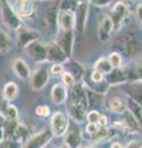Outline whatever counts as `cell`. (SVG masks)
<instances>
[{
	"mask_svg": "<svg viewBox=\"0 0 142 148\" xmlns=\"http://www.w3.org/2000/svg\"><path fill=\"white\" fill-rule=\"evenodd\" d=\"M71 117L64 111H56L52 114L51 121H49V130H51L53 137H64L69 128Z\"/></svg>",
	"mask_w": 142,
	"mask_h": 148,
	"instance_id": "obj_1",
	"label": "cell"
},
{
	"mask_svg": "<svg viewBox=\"0 0 142 148\" xmlns=\"http://www.w3.org/2000/svg\"><path fill=\"white\" fill-rule=\"evenodd\" d=\"M49 75L51 73H49V67L47 66V63L36 64L35 69L31 72L29 84L34 90H42L48 84Z\"/></svg>",
	"mask_w": 142,
	"mask_h": 148,
	"instance_id": "obj_2",
	"label": "cell"
},
{
	"mask_svg": "<svg viewBox=\"0 0 142 148\" xmlns=\"http://www.w3.org/2000/svg\"><path fill=\"white\" fill-rule=\"evenodd\" d=\"M0 17H1L3 24L5 25L9 30L16 31L22 25V20L16 15L14 11L12 5L9 4L8 0H0Z\"/></svg>",
	"mask_w": 142,
	"mask_h": 148,
	"instance_id": "obj_3",
	"label": "cell"
},
{
	"mask_svg": "<svg viewBox=\"0 0 142 148\" xmlns=\"http://www.w3.org/2000/svg\"><path fill=\"white\" fill-rule=\"evenodd\" d=\"M12 9L21 20H31L36 16L37 6L35 0H15Z\"/></svg>",
	"mask_w": 142,
	"mask_h": 148,
	"instance_id": "obj_4",
	"label": "cell"
},
{
	"mask_svg": "<svg viewBox=\"0 0 142 148\" xmlns=\"http://www.w3.org/2000/svg\"><path fill=\"white\" fill-rule=\"evenodd\" d=\"M52 138L53 135L51 130H41L30 136V138L21 146V148H45L52 141Z\"/></svg>",
	"mask_w": 142,
	"mask_h": 148,
	"instance_id": "obj_5",
	"label": "cell"
},
{
	"mask_svg": "<svg viewBox=\"0 0 142 148\" xmlns=\"http://www.w3.org/2000/svg\"><path fill=\"white\" fill-rule=\"evenodd\" d=\"M59 5L53 4V5L46 8L45 10V22L47 31L53 36H57L59 32Z\"/></svg>",
	"mask_w": 142,
	"mask_h": 148,
	"instance_id": "obj_6",
	"label": "cell"
},
{
	"mask_svg": "<svg viewBox=\"0 0 142 148\" xmlns=\"http://www.w3.org/2000/svg\"><path fill=\"white\" fill-rule=\"evenodd\" d=\"M110 18L114 24V30L117 31L121 29L122 24L125 22L126 17L129 16V8L123 1H117L110 10Z\"/></svg>",
	"mask_w": 142,
	"mask_h": 148,
	"instance_id": "obj_7",
	"label": "cell"
},
{
	"mask_svg": "<svg viewBox=\"0 0 142 148\" xmlns=\"http://www.w3.org/2000/svg\"><path fill=\"white\" fill-rule=\"evenodd\" d=\"M67 112L68 116L71 117L72 121L77 123H82L86 120V115H88V106L78 103V101L67 100Z\"/></svg>",
	"mask_w": 142,
	"mask_h": 148,
	"instance_id": "obj_8",
	"label": "cell"
},
{
	"mask_svg": "<svg viewBox=\"0 0 142 148\" xmlns=\"http://www.w3.org/2000/svg\"><path fill=\"white\" fill-rule=\"evenodd\" d=\"M26 53L29 54L30 58H32L34 61L40 64V63H47V46L43 45L40 41H35V42L30 43L25 48Z\"/></svg>",
	"mask_w": 142,
	"mask_h": 148,
	"instance_id": "obj_9",
	"label": "cell"
},
{
	"mask_svg": "<svg viewBox=\"0 0 142 148\" xmlns=\"http://www.w3.org/2000/svg\"><path fill=\"white\" fill-rule=\"evenodd\" d=\"M82 141H83V135H82V130L79 123H77L71 120L69 128L64 136V142L69 148H80Z\"/></svg>",
	"mask_w": 142,
	"mask_h": 148,
	"instance_id": "obj_10",
	"label": "cell"
},
{
	"mask_svg": "<svg viewBox=\"0 0 142 148\" xmlns=\"http://www.w3.org/2000/svg\"><path fill=\"white\" fill-rule=\"evenodd\" d=\"M38 38H40L38 32L32 29H29L25 25H22L16 30V41H17V46L20 48H26L30 43L38 41Z\"/></svg>",
	"mask_w": 142,
	"mask_h": 148,
	"instance_id": "obj_11",
	"label": "cell"
},
{
	"mask_svg": "<svg viewBox=\"0 0 142 148\" xmlns=\"http://www.w3.org/2000/svg\"><path fill=\"white\" fill-rule=\"evenodd\" d=\"M74 14H75V30L79 34H83L89 16V0L79 1Z\"/></svg>",
	"mask_w": 142,
	"mask_h": 148,
	"instance_id": "obj_12",
	"label": "cell"
},
{
	"mask_svg": "<svg viewBox=\"0 0 142 148\" xmlns=\"http://www.w3.org/2000/svg\"><path fill=\"white\" fill-rule=\"evenodd\" d=\"M56 42L67 57L71 58L74 45V31H59L56 37Z\"/></svg>",
	"mask_w": 142,
	"mask_h": 148,
	"instance_id": "obj_13",
	"label": "cell"
},
{
	"mask_svg": "<svg viewBox=\"0 0 142 148\" xmlns=\"http://www.w3.org/2000/svg\"><path fill=\"white\" fill-rule=\"evenodd\" d=\"M68 94H69V89L63 84L62 82L54 84L51 89V100L54 105H62L67 103L68 100Z\"/></svg>",
	"mask_w": 142,
	"mask_h": 148,
	"instance_id": "obj_14",
	"label": "cell"
},
{
	"mask_svg": "<svg viewBox=\"0 0 142 148\" xmlns=\"http://www.w3.org/2000/svg\"><path fill=\"white\" fill-rule=\"evenodd\" d=\"M47 46V59L48 62L51 63H66L68 59L67 56L64 54V52L62 51V48L57 45V42H49Z\"/></svg>",
	"mask_w": 142,
	"mask_h": 148,
	"instance_id": "obj_15",
	"label": "cell"
},
{
	"mask_svg": "<svg viewBox=\"0 0 142 148\" xmlns=\"http://www.w3.org/2000/svg\"><path fill=\"white\" fill-rule=\"evenodd\" d=\"M59 31L75 30V14L72 10H59Z\"/></svg>",
	"mask_w": 142,
	"mask_h": 148,
	"instance_id": "obj_16",
	"label": "cell"
},
{
	"mask_svg": "<svg viewBox=\"0 0 142 148\" xmlns=\"http://www.w3.org/2000/svg\"><path fill=\"white\" fill-rule=\"evenodd\" d=\"M114 30V24L111 21L110 16H104L100 21V24L98 26V38L102 41V42H108V41L111 38Z\"/></svg>",
	"mask_w": 142,
	"mask_h": 148,
	"instance_id": "obj_17",
	"label": "cell"
},
{
	"mask_svg": "<svg viewBox=\"0 0 142 148\" xmlns=\"http://www.w3.org/2000/svg\"><path fill=\"white\" fill-rule=\"evenodd\" d=\"M12 71L15 75L21 80H30L31 77V69L25 59L22 58H15L12 62Z\"/></svg>",
	"mask_w": 142,
	"mask_h": 148,
	"instance_id": "obj_18",
	"label": "cell"
},
{
	"mask_svg": "<svg viewBox=\"0 0 142 148\" xmlns=\"http://www.w3.org/2000/svg\"><path fill=\"white\" fill-rule=\"evenodd\" d=\"M127 79H129V74H127V72L122 68L114 69L111 73H109L108 75H105V80H106L110 85L121 84V83L127 82Z\"/></svg>",
	"mask_w": 142,
	"mask_h": 148,
	"instance_id": "obj_19",
	"label": "cell"
},
{
	"mask_svg": "<svg viewBox=\"0 0 142 148\" xmlns=\"http://www.w3.org/2000/svg\"><path fill=\"white\" fill-rule=\"evenodd\" d=\"M63 64H67V66H64V71L69 72L73 77L75 78V80H82L84 77V68L83 66H82L80 63H78L75 61H73V59H68V61L66 63Z\"/></svg>",
	"mask_w": 142,
	"mask_h": 148,
	"instance_id": "obj_20",
	"label": "cell"
},
{
	"mask_svg": "<svg viewBox=\"0 0 142 148\" xmlns=\"http://www.w3.org/2000/svg\"><path fill=\"white\" fill-rule=\"evenodd\" d=\"M0 115L6 120V121H17L19 119V110L15 105L9 104L8 101L4 103V105L0 109Z\"/></svg>",
	"mask_w": 142,
	"mask_h": 148,
	"instance_id": "obj_21",
	"label": "cell"
},
{
	"mask_svg": "<svg viewBox=\"0 0 142 148\" xmlns=\"http://www.w3.org/2000/svg\"><path fill=\"white\" fill-rule=\"evenodd\" d=\"M19 96V86L15 82H8L3 88V98L5 101L10 103V101L15 100Z\"/></svg>",
	"mask_w": 142,
	"mask_h": 148,
	"instance_id": "obj_22",
	"label": "cell"
},
{
	"mask_svg": "<svg viewBox=\"0 0 142 148\" xmlns=\"http://www.w3.org/2000/svg\"><path fill=\"white\" fill-rule=\"evenodd\" d=\"M106 106L110 111L113 112H116V114H123L125 111L127 110V106L120 98H111L108 100Z\"/></svg>",
	"mask_w": 142,
	"mask_h": 148,
	"instance_id": "obj_23",
	"label": "cell"
},
{
	"mask_svg": "<svg viewBox=\"0 0 142 148\" xmlns=\"http://www.w3.org/2000/svg\"><path fill=\"white\" fill-rule=\"evenodd\" d=\"M94 69H97V71H99L100 73H103L104 75H108L109 73H111L114 71V67L110 64L109 59L108 58H99L97 62H95L94 64Z\"/></svg>",
	"mask_w": 142,
	"mask_h": 148,
	"instance_id": "obj_24",
	"label": "cell"
},
{
	"mask_svg": "<svg viewBox=\"0 0 142 148\" xmlns=\"http://www.w3.org/2000/svg\"><path fill=\"white\" fill-rule=\"evenodd\" d=\"M141 51V46L140 43L137 42L136 40H129L127 42L125 43V52L129 54V56H136L139 54Z\"/></svg>",
	"mask_w": 142,
	"mask_h": 148,
	"instance_id": "obj_25",
	"label": "cell"
},
{
	"mask_svg": "<svg viewBox=\"0 0 142 148\" xmlns=\"http://www.w3.org/2000/svg\"><path fill=\"white\" fill-rule=\"evenodd\" d=\"M80 0H61L59 1V10H72L75 11Z\"/></svg>",
	"mask_w": 142,
	"mask_h": 148,
	"instance_id": "obj_26",
	"label": "cell"
},
{
	"mask_svg": "<svg viewBox=\"0 0 142 148\" xmlns=\"http://www.w3.org/2000/svg\"><path fill=\"white\" fill-rule=\"evenodd\" d=\"M130 92V99L136 101L137 104L142 105V88L140 86H130L129 88Z\"/></svg>",
	"mask_w": 142,
	"mask_h": 148,
	"instance_id": "obj_27",
	"label": "cell"
},
{
	"mask_svg": "<svg viewBox=\"0 0 142 148\" xmlns=\"http://www.w3.org/2000/svg\"><path fill=\"white\" fill-rule=\"evenodd\" d=\"M10 47V37L4 30L0 29V52H5Z\"/></svg>",
	"mask_w": 142,
	"mask_h": 148,
	"instance_id": "obj_28",
	"label": "cell"
},
{
	"mask_svg": "<svg viewBox=\"0 0 142 148\" xmlns=\"http://www.w3.org/2000/svg\"><path fill=\"white\" fill-rule=\"evenodd\" d=\"M61 82H62L63 84H64V85L68 88V89H71L72 86H74V85L77 84L75 78L73 77L69 72H67V71L63 72V74L61 75Z\"/></svg>",
	"mask_w": 142,
	"mask_h": 148,
	"instance_id": "obj_29",
	"label": "cell"
},
{
	"mask_svg": "<svg viewBox=\"0 0 142 148\" xmlns=\"http://www.w3.org/2000/svg\"><path fill=\"white\" fill-rule=\"evenodd\" d=\"M109 62L110 64L114 67V69H117V68H121L122 66V57H121V54L119 53V52H113V53H110L109 56Z\"/></svg>",
	"mask_w": 142,
	"mask_h": 148,
	"instance_id": "obj_30",
	"label": "cell"
},
{
	"mask_svg": "<svg viewBox=\"0 0 142 148\" xmlns=\"http://www.w3.org/2000/svg\"><path fill=\"white\" fill-rule=\"evenodd\" d=\"M35 114L37 115L38 117H42V119L52 116L51 115V109H49L48 105H38L37 108L35 109Z\"/></svg>",
	"mask_w": 142,
	"mask_h": 148,
	"instance_id": "obj_31",
	"label": "cell"
},
{
	"mask_svg": "<svg viewBox=\"0 0 142 148\" xmlns=\"http://www.w3.org/2000/svg\"><path fill=\"white\" fill-rule=\"evenodd\" d=\"M21 143L10 138H4L3 141H0V148H21Z\"/></svg>",
	"mask_w": 142,
	"mask_h": 148,
	"instance_id": "obj_32",
	"label": "cell"
},
{
	"mask_svg": "<svg viewBox=\"0 0 142 148\" xmlns=\"http://www.w3.org/2000/svg\"><path fill=\"white\" fill-rule=\"evenodd\" d=\"M63 72H64V66L62 63H52L49 66V73L52 75H62Z\"/></svg>",
	"mask_w": 142,
	"mask_h": 148,
	"instance_id": "obj_33",
	"label": "cell"
},
{
	"mask_svg": "<svg viewBox=\"0 0 142 148\" xmlns=\"http://www.w3.org/2000/svg\"><path fill=\"white\" fill-rule=\"evenodd\" d=\"M103 115L99 112V111L97 110H91L88 112V115H86V121H88V123H97L99 122V120L100 117H102Z\"/></svg>",
	"mask_w": 142,
	"mask_h": 148,
	"instance_id": "obj_34",
	"label": "cell"
},
{
	"mask_svg": "<svg viewBox=\"0 0 142 148\" xmlns=\"http://www.w3.org/2000/svg\"><path fill=\"white\" fill-rule=\"evenodd\" d=\"M104 80H105V75L99 71H97V69H94L90 73V83H102Z\"/></svg>",
	"mask_w": 142,
	"mask_h": 148,
	"instance_id": "obj_35",
	"label": "cell"
},
{
	"mask_svg": "<svg viewBox=\"0 0 142 148\" xmlns=\"http://www.w3.org/2000/svg\"><path fill=\"white\" fill-rule=\"evenodd\" d=\"M98 131H99V126H98L97 123H86V126H85V132L89 133L90 136H94Z\"/></svg>",
	"mask_w": 142,
	"mask_h": 148,
	"instance_id": "obj_36",
	"label": "cell"
},
{
	"mask_svg": "<svg viewBox=\"0 0 142 148\" xmlns=\"http://www.w3.org/2000/svg\"><path fill=\"white\" fill-rule=\"evenodd\" d=\"M113 0H89V3H91L93 5L98 6V8H104V6H108L111 4Z\"/></svg>",
	"mask_w": 142,
	"mask_h": 148,
	"instance_id": "obj_37",
	"label": "cell"
},
{
	"mask_svg": "<svg viewBox=\"0 0 142 148\" xmlns=\"http://www.w3.org/2000/svg\"><path fill=\"white\" fill-rule=\"evenodd\" d=\"M135 16H136V20H137V21H139V22H142V3H140L139 5L136 6Z\"/></svg>",
	"mask_w": 142,
	"mask_h": 148,
	"instance_id": "obj_38",
	"label": "cell"
},
{
	"mask_svg": "<svg viewBox=\"0 0 142 148\" xmlns=\"http://www.w3.org/2000/svg\"><path fill=\"white\" fill-rule=\"evenodd\" d=\"M106 125H108V119H106V116H105V115H103V116L100 117L99 122H98V126H99L100 128H103V127H106Z\"/></svg>",
	"mask_w": 142,
	"mask_h": 148,
	"instance_id": "obj_39",
	"label": "cell"
},
{
	"mask_svg": "<svg viewBox=\"0 0 142 148\" xmlns=\"http://www.w3.org/2000/svg\"><path fill=\"white\" fill-rule=\"evenodd\" d=\"M126 148H142V143L137 142V141H132L130 143H127Z\"/></svg>",
	"mask_w": 142,
	"mask_h": 148,
	"instance_id": "obj_40",
	"label": "cell"
},
{
	"mask_svg": "<svg viewBox=\"0 0 142 148\" xmlns=\"http://www.w3.org/2000/svg\"><path fill=\"white\" fill-rule=\"evenodd\" d=\"M111 148H122V146L120 145V143H113Z\"/></svg>",
	"mask_w": 142,
	"mask_h": 148,
	"instance_id": "obj_41",
	"label": "cell"
},
{
	"mask_svg": "<svg viewBox=\"0 0 142 148\" xmlns=\"http://www.w3.org/2000/svg\"><path fill=\"white\" fill-rule=\"evenodd\" d=\"M58 148H69V147H68V146L66 145V143H62V145H61V146H59Z\"/></svg>",
	"mask_w": 142,
	"mask_h": 148,
	"instance_id": "obj_42",
	"label": "cell"
},
{
	"mask_svg": "<svg viewBox=\"0 0 142 148\" xmlns=\"http://www.w3.org/2000/svg\"><path fill=\"white\" fill-rule=\"evenodd\" d=\"M83 148H98V147H95V146H85Z\"/></svg>",
	"mask_w": 142,
	"mask_h": 148,
	"instance_id": "obj_43",
	"label": "cell"
},
{
	"mask_svg": "<svg viewBox=\"0 0 142 148\" xmlns=\"http://www.w3.org/2000/svg\"><path fill=\"white\" fill-rule=\"evenodd\" d=\"M40 1H47V0H40Z\"/></svg>",
	"mask_w": 142,
	"mask_h": 148,
	"instance_id": "obj_44",
	"label": "cell"
},
{
	"mask_svg": "<svg viewBox=\"0 0 142 148\" xmlns=\"http://www.w3.org/2000/svg\"><path fill=\"white\" fill-rule=\"evenodd\" d=\"M80 1H83V0H80Z\"/></svg>",
	"mask_w": 142,
	"mask_h": 148,
	"instance_id": "obj_45",
	"label": "cell"
}]
</instances>
